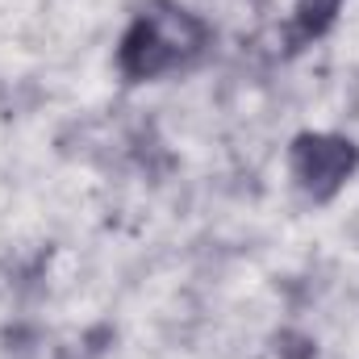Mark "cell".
Here are the masks:
<instances>
[{
	"instance_id": "obj_1",
	"label": "cell",
	"mask_w": 359,
	"mask_h": 359,
	"mask_svg": "<svg viewBox=\"0 0 359 359\" xmlns=\"http://www.w3.org/2000/svg\"><path fill=\"white\" fill-rule=\"evenodd\" d=\"M334 8H339V0H301V21L309 29H318V25H326L334 17Z\"/></svg>"
}]
</instances>
